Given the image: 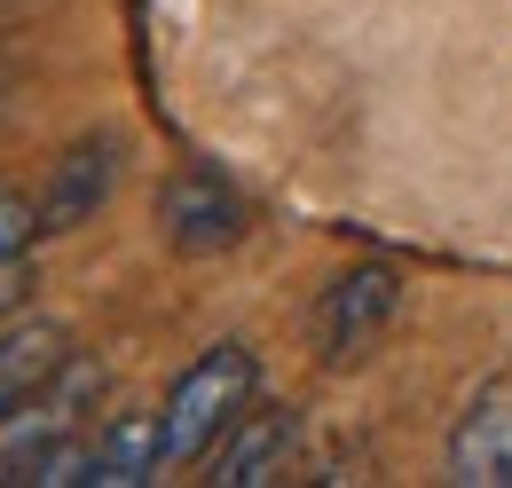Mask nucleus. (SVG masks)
Instances as JSON below:
<instances>
[{
	"label": "nucleus",
	"mask_w": 512,
	"mask_h": 488,
	"mask_svg": "<svg viewBox=\"0 0 512 488\" xmlns=\"http://www.w3.org/2000/svg\"><path fill=\"white\" fill-rule=\"evenodd\" d=\"M245 402H253V355H245V347H213V355H197V363L174 378V394L158 402L166 465L213 457V441L245 418Z\"/></svg>",
	"instance_id": "1"
},
{
	"label": "nucleus",
	"mask_w": 512,
	"mask_h": 488,
	"mask_svg": "<svg viewBox=\"0 0 512 488\" xmlns=\"http://www.w3.org/2000/svg\"><path fill=\"white\" fill-rule=\"evenodd\" d=\"M394 307H402V276L394 268H379V260L339 268L316 292V307H308V347H316L323 363H355V355H371L386 339Z\"/></svg>",
	"instance_id": "2"
},
{
	"label": "nucleus",
	"mask_w": 512,
	"mask_h": 488,
	"mask_svg": "<svg viewBox=\"0 0 512 488\" xmlns=\"http://www.w3.org/2000/svg\"><path fill=\"white\" fill-rule=\"evenodd\" d=\"M79 394H87V370L64 363L40 394H24V402L0 418V481H24V473L64 441V433H71V402H79Z\"/></svg>",
	"instance_id": "3"
},
{
	"label": "nucleus",
	"mask_w": 512,
	"mask_h": 488,
	"mask_svg": "<svg viewBox=\"0 0 512 488\" xmlns=\"http://www.w3.org/2000/svg\"><path fill=\"white\" fill-rule=\"evenodd\" d=\"M449 473L473 488H512V378H489L449 433Z\"/></svg>",
	"instance_id": "4"
},
{
	"label": "nucleus",
	"mask_w": 512,
	"mask_h": 488,
	"mask_svg": "<svg viewBox=\"0 0 512 488\" xmlns=\"http://www.w3.org/2000/svg\"><path fill=\"white\" fill-rule=\"evenodd\" d=\"M292 441H300V418H292V410H245L237 426L213 441V481H221V488L284 481V465H292Z\"/></svg>",
	"instance_id": "5"
},
{
	"label": "nucleus",
	"mask_w": 512,
	"mask_h": 488,
	"mask_svg": "<svg viewBox=\"0 0 512 488\" xmlns=\"http://www.w3.org/2000/svg\"><path fill=\"white\" fill-rule=\"evenodd\" d=\"M237 229H245V205H237V189L221 174L190 166L182 182L166 189V237L182 252H221V244H237Z\"/></svg>",
	"instance_id": "6"
},
{
	"label": "nucleus",
	"mask_w": 512,
	"mask_h": 488,
	"mask_svg": "<svg viewBox=\"0 0 512 488\" xmlns=\"http://www.w3.org/2000/svg\"><path fill=\"white\" fill-rule=\"evenodd\" d=\"M119 182V134H103V142H79L64 166H56V182L40 197V229H79L103 197Z\"/></svg>",
	"instance_id": "7"
},
{
	"label": "nucleus",
	"mask_w": 512,
	"mask_h": 488,
	"mask_svg": "<svg viewBox=\"0 0 512 488\" xmlns=\"http://www.w3.org/2000/svg\"><path fill=\"white\" fill-rule=\"evenodd\" d=\"M158 465H166L158 410H119L111 426L95 433V481L103 488H142V481H158Z\"/></svg>",
	"instance_id": "8"
},
{
	"label": "nucleus",
	"mask_w": 512,
	"mask_h": 488,
	"mask_svg": "<svg viewBox=\"0 0 512 488\" xmlns=\"http://www.w3.org/2000/svg\"><path fill=\"white\" fill-rule=\"evenodd\" d=\"M64 363H71L64 323H16V331H0V418H8L24 394H40Z\"/></svg>",
	"instance_id": "9"
},
{
	"label": "nucleus",
	"mask_w": 512,
	"mask_h": 488,
	"mask_svg": "<svg viewBox=\"0 0 512 488\" xmlns=\"http://www.w3.org/2000/svg\"><path fill=\"white\" fill-rule=\"evenodd\" d=\"M24 481H40V488H71V481H95V441H79V433H71V441H56V449H48V457H40V465H32Z\"/></svg>",
	"instance_id": "10"
},
{
	"label": "nucleus",
	"mask_w": 512,
	"mask_h": 488,
	"mask_svg": "<svg viewBox=\"0 0 512 488\" xmlns=\"http://www.w3.org/2000/svg\"><path fill=\"white\" fill-rule=\"evenodd\" d=\"M32 229H40V205L32 197H0V260H16Z\"/></svg>",
	"instance_id": "11"
}]
</instances>
